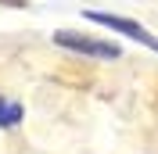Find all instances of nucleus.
Returning <instances> with one entry per match:
<instances>
[{
    "mask_svg": "<svg viewBox=\"0 0 158 154\" xmlns=\"http://www.w3.org/2000/svg\"><path fill=\"white\" fill-rule=\"evenodd\" d=\"M22 118V107L18 104H7V100H0V125H15Z\"/></svg>",
    "mask_w": 158,
    "mask_h": 154,
    "instance_id": "obj_3",
    "label": "nucleus"
},
{
    "mask_svg": "<svg viewBox=\"0 0 158 154\" xmlns=\"http://www.w3.org/2000/svg\"><path fill=\"white\" fill-rule=\"evenodd\" d=\"M4 4H22V0H4Z\"/></svg>",
    "mask_w": 158,
    "mask_h": 154,
    "instance_id": "obj_4",
    "label": "nucleus"
},
{
    "mask_svg": "<svg viewBox=\"0 0 158 154\" xmlns=\"http://www.w3.org/2000/svg\"><path fill=\"white\" fill-rule=\"evenodd\" d=\"M54 43H61V47H69V50H79V54H90V58H118L122 50L115 47V43H108V39H90L83 36V32H69V29H61L54 32Z\"/></svg>",
    "mask_w": 158,
    "mask_h": 154,
    "instance_id": "obj_1",
    "label": "nucleus"
},
{
    "mask_svg": "<svg viewBox=\"0 0 158 154\" xmlns=\"http://www.w3.org/2000/svg\"><path fill=\"white\" fill-rule=\"evenodd\" d=\"M86 18L90 22H101V25H111V29L126 32L129 39H137V43H144V47L158 50V36H151V32L144 29V25H137L133 18H118V14H104V11H86Z\"/></svg>",
    "mask_w": 158,
    "mask_h": 154,
    "instance_id": "obj_2",
    "label": "nucleus"
}]
</instances>
